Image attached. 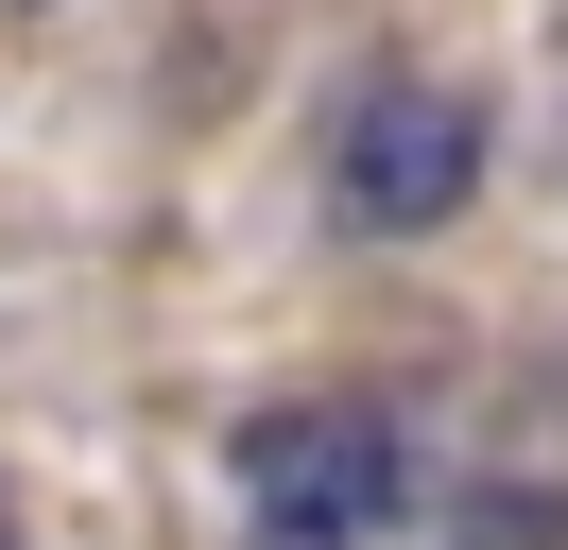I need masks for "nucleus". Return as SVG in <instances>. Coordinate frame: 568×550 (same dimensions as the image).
<instances>
[{"instance_id":"1","label":"nucleus","mask_w":568,"mask_h":550,"mask_svg":"<svg viewBox=\"0 0 568 550\" xmlns=\"http://www.w3.org/2000/svg\"><path fill=\"white\" fill-rule=\"evenodd\" d=\"M224 465H242V533L258 550H379L414 516V430L379 396H276Z\"/></svg>"},{"instance_id":"2","label":"nucleus","mask_w":568,"mask_h":550,"mask_svg":"<svg viewBox=\"0 0 568 550\" xmlns=\"http://www.w3.org/2000/svg\"><path fill=\"white\" fill-rule=\"evenodd\" d=\"M483 103L448 86V69H379V86L327 121V224L345 241H448L465 206H483Z\"/></svg>"},{"instance_id":"3","label":"nucleus","mask_w":568,"mask_h":550,"mask_svg":"<svg viewBox=\"0 0 568 550\" xmlns=\"http://www.w3.org/2000/svg\"><path fill=\"white\" fill-rule=\"evenodd\" d=\"M0 550H18V516H0Z\"/></svg>"}]
</instances>
